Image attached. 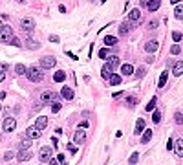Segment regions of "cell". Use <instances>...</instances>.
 Here are the masks:
<instances>
[{"instance_id":"6da1fadb","label":"cell","mask_w":183,"mask_h":165,"mask_svg":"<svg viewBox=\"0 0 183 165\" xmlns=\"http://www.w3.org/2000/svg\"><path fill=\"white\" fill-rule=\"evenodd\" d=\"M15 39V31L11 26H2L0 28V42L2 44H11Z\"/></svg>"},{"instance_id":"7a4b0ae2","label":"cell","mask_w":183,"mask_h":165,"mask_svg":"<svg viewBox=\"0 0 183 165\" xmlns=\"http://www.w3.org/2000/svg\"><path fill=\"white\" fill-rule=\"evenodd\" d=\"M26 77H28L31 83H40V81L44 79V70L37 68V66H31V68H28V72H26Z\"/></svg>"},{"instance_id":"3957f363","label":"cell","mask_w":183,"mask_h":165,"mask_svg":"<svg viewBox=\"0 0 183 165\" xmlns=\"http://www.w3.org/2000/svg\"><path fill=\"white\" fill-rule=\"evenodd\" d=\"M40 99H42V103H59V99H61V96L59 94H55V92H42V96H40Z\"/></svg>"},{"instance_id":"277c9868","label":"cell","mask_w":183,"mask_h":165,"mask_svg":"<svg viewBox=\"0 0 183 165\" xmlns=\"http://www.w3.org/2000/svg\"><path fill=\"white\" fill-rule=\"evenodd\" d=\"M20 26H22V30L26 33H30L35 30V20H33L31 17H26V19H22L20 20Z\"/></svg>"},{"instance_id":"5b68a950","label":"cell","mask_w":183,"mask_h":165,"mask_svg":"<svg viewBox=\"0 0 183 165\" xmlns=\"http://www.w3.org/2000/svg\"><path fill=\"white\" fill-rule=\"evenodd\" d=\"M57 64V59L55 57H42L40 59V70H50Z\"/></svg>"},{"instance_id":"8992f818","label":"cell","mask_w":183,"mask_h":165,"mask_svg":"<svg viewBox=\"0 0 183 165\" xmlns=\"http://www.w3.org/2000/svg\"><path fill=\"white\" fill-rule=\"evenodd\" d=\"M51 154H53L51 147H42L40 152H39V158H40V162H50L51 160Z\"/></svg>"},{"instance_id":"52a82bcc","label":"cell","mask_w":183,"mask_h":165,"mask_svg":"<svg viewBox=\"0 0 183 165\" xmlns=\"http://www.w3.org/2000/svg\"><path fill=\"white\" fill-rule=\"evenodd\" d=\"M139 20H141V11L139 9H132L128 13V22L134 26V24H137Z\"/></svg>"},{"instance_id":"ba28073f","label":"cell","mask_w":183,"mask_h":165,"mask_svg":"<svg viewBox=\"0 0 183 165\" xmlns=\"http://www.w3.org/2000/svg\"><path fill=\"white\" fill-rule=\"evenodd\" d=\"M15 127H17V121L13 119V118H6V119H4V125H2V129H4L6 132H11L13 129H15Z\"/></svg>"},{"instance_id":"9c48e42d","label":"cell","mask_w":183,"mask_h":165,"mask_svg":"<svg viewBox=\"0 0 183 165\" xmlns=\"http://www.w3.org/2000/svg\"><path fill=\"white\" fill-rule=\"evenodd\" d=\"M84 140H86V132L83 130V129L75 130V134H73V141H75L77 145H81V143H84Z\"/></svg>"},{"instance_id":"30bf717a","label":"cell","mask_w":183,"mask_h":165,"mask_svg":"<svg viewBox=\"0 0 183 165\" xmlns=\"http://www.w3.org/2000/svg\"><path fill=\"white\" fill-rule=\"evenodd\" d=\"M48 127V118L46 116H40V118H37L35 121V129H39V130H44Z\"/></svg>"},{"instance_id":"8fae6325","label":"cell","mask_w":183,"mask_h":165,"mask_svg":"<svg viewBox=\"0 0 183 165\" xmlns=\"http://www.w3.org/2000/svg\"><path fill=\"white\" fill-rule=\"evenodd\" d=\"M31 156H33V154H31V149H30V151H19V154H17V160H19V162H28Z\"/></svg>"},{"instance_id":"7c38bea8","label":"cell","mask_w":183,"mask_h":165,"mask_svg":"<svg viewBox=\"0 0 183 165\" xmlns=\"http://www.w3.org/2000/svg\"><path fill=\"white\" fill-rule=\"evenodd\" d=\"M61 96H62V97H64V99H68V101H70V99H73V97H75V94H73V90H72V88H70V86H62V90H61Z\"/></svg>"},{"instance_id":"4fadbf2b","label":"cell","mask_w":183,"mask_h":165,"mask_svg":"<svg viewBox=\"0 0 183 165\" xmlns=\"http://www.w3.org/2000/svg\"><path fill=\"white\" fill-rule=\"evenodd\" d=\"M26 134H28V138H30V140H37V138L40 136V130H39V129H35V125H33V127H30V129L26 130Z\"/></svg>"},{"instance_id":"5bb4252c","label":"cell","mask_w":183,"mask_h":165,"mask_svg":"<svg viewBox=\"0 0 183 165\" xmlns=\"http://www.w3.org/2000/svg\"><path fill=\"white\" fill-rule=\"evenodd\" d=\"M106 64L110 66V70L117 68V66H119V57H117V55H110V57H108V63H106Z\"/></svg>"},{"instance_id":"9a60e30c","label":"cell","mask_w":183,"mask_h":165,"mask_svg":"<svg viewBox=\"0 0 183 165\" xmlns=\"http://www.w3.org/2000/svg\"><path fill=\"white\" fill-rule=\"evenodd\" d=\"M174 151H176V154L180 158H183V140H176L174 141Z\"/></svg>"},{"instance_id":"2e32d148","label":"cell","mask_w":183,"mask_h":165,"mask_svg":"<svg viewBox=\"0 0 183 165\" xmlns=\"http://www.w3.org/2000/svg\"><path fill=\"white\" fill-rule=\"evenodd\" d=\"M172 74H174L176 77H178V75H181V74H183V61H178V63H174Z\"/></svg>"},{"instance_id":"e0dca14e","label":"cell","mask_w":183,"mask_h":165,"mask_svg":"<svg viewBox=\"0 0 183 165\" xmlns=\"http://www.w3.org/2000/svg\"><path fill=\"white\" fill-rule=\"evenodd\" d=\"M159 6H161V0H148V4H147L148 11H158Z\"/></svg>"},{"instance_id":"ac0fdd59","label":"cell","mask_w":183,"mask_h":165,"mask_svg":"<svg viewBox=\"0 0 183 165\" xmlns=\"http://www.w3.org/2000/svg\"><path fill=\"white\" fill-rule=\"evenodd\" d=\"M130 28H132V24H130L128 20H126V22H123V24L119 26V35H126V33L130 31Z\"/></svg>"},{"instance_id":"d6986e66","label":"cell","mask_w":183,"mask_h":165,"mask_svg":"<svg viewBox=\"0 0 183 165\" xmlns=\"http://www.w3.org/2000/svg\"><path fill=\"white\" fill-rule=\"evenodd\" d=\"M158 46H159V44L156 42V41H150V42L145 44V50H147L148 53H152V52H156V50H158Z\"/></svg>"},{"instance_id":"ffe728a7","label":"cell","mask_w":183,"mask_h":165,"mask_svg":"<svg viewBox=\"0 0 183 165\" xmlns=\"http://www.w3.org/2000/svg\"><path fill=\"white\" fill-rule=\"evenodd\" d=\"M101 77H103V79H110V77H112V70H110V66L108 64L103 66V70H101Z\"/></svg>"},{"instance_id":"44dd1931","label":"cell","mask_w":183,"mask_h":165,"mask_svg":"<svg viewBox=\"0 0 183 165\" xmlns=\"http://www.w3.org/2000/svg\"><path fill=\"white\" fill-rule=\"evenodd\" d=\"M121 74H125V75H132V74H134V66L132 64H123L121 66Z\"/></svg>"},{"instance_id":"7402d4cb","label":"cell","mask_w":183,"mask_h":165,"mask_svg":"<svg viewBox=\"0 0 183 165\" xmlns=\"http://www.w3.org/2000/svg\"><path fill=\"white\" fill-rule=\"evenodd\" d=\"M66 79V74L62 72V70H59V72H55V75H53V81L55 83H62Z\"/></svg>"},{"instance_id":"603a6c76","label":"cell","mask_w":183,"mask_h":165,"mask_svg":"<svg viewBox=\"0 0 183 165\" xmlns=\"http://www.w3.org/2000/svg\"><path fill=\"white\" fill-rule=\"evenodd\" d=\"M136 134H141V132H145V119H137V123H136Z\"/></svg>"},{"instance_id":"cb8c5ba5","label":"cell","mask_w":183,"mask_h":165,"mask_svg":"<svg viewBox=\"0 0 183 165\" xmlns=\"http://www.w3.org/2000/svg\"><path fill=\"white\" fill-rule=\"evenodd\" d=\"M105 44H106V46H116V44H117V37L106 35V37H105Z\"/></svg>"},{"instance_id":"d4e9b609","label":"cell","mask_w":183,"mask_h":165,"mask_svg":"<svg viewBox=\"0 0 183 165\" xmlns=\"http://www.w3.org/2000/svg\"><path fill=\"white\" fill-rule=\"evenodd\" d=\"M108 81H110V85H112V86H117V85H121V75H117V74H112V77H110Z\"/></svg>"},{"instance_id":"484cf974","label":"cell","mask_w":183,"mask_h":165,"mask_svg":"<svg viewBox=\"0 0 183 165\" xmlns=\"http://www.w3.org/2000/svg\"><path fill=\"white\" fill-rule=\"evenodd\" d=\"M174 17H176L178 20H181V19H183V6H181V4H178V6H176V9H174Z\"/></svg>"},{"instance_id":"4316f807","label":"cell","mask_w":183,"mask_h":165,"mask_svg":"<svg viewBox=\"0 0 183 165\" xmlns=\"http://www.w3.org/2000/svg\"><path fill=\"white\" fill-rule=\"evenodd\" d=\"M167 77H169V72H163L161 75H159V81H158V86L159 88H163L167 85Z\"/></svg>"},{"instance_id":"83f0119b","label":"cell","mask_w":183,"mask_h":165,"mask_svg":"<svg viewBox=\"0 0 183 165\" xmlns=\"http://www.w3.org/2000/svg\"><path fill=\"white\" fill-rule=\"evenodd\" d=\"M26 72H28V68H26L24 64H17L15 66V74H17V75H26Z\"/></svg>"},{"instance_id":"f1b7e54d","label":"cell","mask_w":183,"mask_h":165,"mask_svg":"<svg viewBox=\"0 0 183 165\" xmlns=\"http://www.w3.org/2000/svg\"><path fill=\"white\" fill-rule=\"evenodd\" d=\"M152 140V130L148 129V130H145L143 132V138H141V143H148Z\"/></svg>"},{"instance_id":"f546056e","label":"cell","mask_w":183,"mask_h":165,"mask_svg":"<svg viewBox=\"0 0 183 165\" xmlns=\"http://www.w3.org/2000/svg\"><path fill=\"white\" fill-rule=\"evenodd\" d=\"M31 149V140H22L20 141V151H30Z\"/></svg>"},{"instance_id":"4dcf8cb0","label":"cell","mask_w":183,"mask_h":165,"mask_svg":"<svg viewBox=\"0 0 183 165\" xmlns=\"http://www.w3.org/2000/svg\"><path fill=\"white\" fill-rule=\"evenodd\" d=\"M26 48H28V50H39L40 44L37 42V41H28V42H26Z\"/></svg>"},{"instance_id":"1f68e13d","label":"cell","mask_w":183,"mask_h":165,"mask_svg":"<svg viewBox=\"0 0 183 165\" xmlns=\"http://www.w3.org/2000/svg\"><path fill=\"white\" fill-rule=\"evenodd\" d=\"M145 74H147L145 66H139V68L136 70V77H137V79H143V77H145Z\"/></svg>"},{"instance_id":"d6a6232c","label":"cell","mask_w":183,"mask_h":165,"mask_svg":"<svg viewBox=\"0 0 183 165\" xmlns=\"http://www.w3.org/2000/svg\"><path fill=\"white\" fill-rule=\"evenodd\" d=\"M156 103H158V97H152V99H150V103L147 105V112H152V110L156 108Z\"/></svg>"},{"instance_id":"836d02e7","label":"cell","mask_w":183,"mask_h":165,"mask_svg":"<svg viewBox=\"0 0 183 165\" xmlns=\"http://www.w3.org/2000/svg\"><path fill=\"white\" fill-rule=\"evenodd\" d=\"M152 121H154V123H159V121H161V112H159V110H154V114H152Z\"/></svg>"},{"instance_id":"e575fe53","label":"cell","mask_w":183,"mask_h":165,"mask_svg":"<svg viewBox=\"0 0 183 165\" xmlns=\"http://www.w3.org/2000/svg\"><path fill=\"white\" fill-rule=\"evenodd\" d=\"M137 160H139V154H137V152H134V154H132V156L128 158V163L134 165V163H137Z\"/></svg>"},{"instance_id":"d590c367","label":"cell","mask_w":183,"mask_h":165,"mask_svg":"<svg viewBox=\"0 0 183 165\" xmlns=\"http://www.w3.org/2000/svg\"><path fill=\"white\" fill-rule=\"evenodd\" d=\"M180 52H181V48H180V44H174L172 48H170V53H172V55H178V53H180Z\"/></svg>"},{"instance_id":"8d00e7d4","label":"cell","mask_w":183,"mask_h":165,"mask_svg":"<svg viewBox=\"0 0 183 165\" xmlns=\"http://www.w3.org/2000/svg\"><path fill=\"white\" fill-rule=\"evenodd\" d=\"M174 121H176L178 125H181V123H183V116L180 114V112H176V114H174Z\"/></svg>"},{"instance_id":"74e56055","label":"cell","mask_w":183,"mask_h":165,"mask_svg":"<svg viewBox=\"0 0 183 165\" xmlns=\"http://www.w3.org/2000/svg\"><path fill=\"white\" fill-rule=\"evenodd\" d=\"M172 39L176 41V42H180V41L183 39V35H181L180 31H174V33H172Z\"/></svg>"},{"instance_id":"f35d334b","label":"cell","mask_w":183,"mask_h":165,"mask_svg":"<svg viewBox=\"0 0 183 165\" xmlns=\"http://www.w3.org/2000/svg\"><path fill=\"white\" fill-rule=\"evenodd\" d=\"M106 57H108V50H106V48L99 50V59H106Z\"/></svg>"},{"instance_id":"ab89813d","label":"cell","mask_w":183,"mask_h":165,"mask_svg":"<svg viewBox=\"0 0 183 165\" xmlns=\"http://www.w3.org/2000/svg\"><path fill=\"white\" fill-rule=\"evenodd\" d=\"M126 103H128V107H136V103H137V97H132V96H130V97L126 99Z\"/></svg>"},{"instance_id":"60d3db41","label":"cell","mask_w":183,"mask_h":165,"mask_svg":"<svg viewBox=\"0 0 183 165\" xmlns=\"http://www.w3.org/2000/svg\"><path fill=\"white\" fill-rule=\"evenodd\" d=\"M59 110H61V103H53V105H51V112H55V114H57Z\"/></svg>"},{"instance_id":"b9f144b4","label":"cell","mask_w":183,"mask_h":165,"mask_svg":"<svg viewBox=\"0 0 183 165\" xmlns=\"http://www.w3.org/2000/svg\"><path fill=\"white\" fill-rule=\"evenodd\" d=\"M13 158H15V152H6V156H4V160H6V162H8V160H13Z\"/></svg>"},{"instance_id":"7bdbcfd3","label":"cell","mask_w":183,"mask_h":165,"mask_svg":"<svg viewBox=\"0 0 183 165\" xmlns=\"http://www.w3.org/2000/svg\"><path fill=\"white\" fill-rule=\"evenodd\" d=\"M57 162H59V163L62 165V163H66V158H64V154H59V156H57Z\"/></svg>"},{"instance_id":"ee69618b","label":"cell","mask_w":183,"mask_h":165,"mask_svg":"<svg viewBox=\"0 0 183 165\" xmlns=\"http://www.w3.org/2000/svg\"><path fill=\"white\" fill-rule=\"evenodd\" d=\"M79 127H81L83 130H84V129H88V127H90V123H88V121L84 119V121H81V125H79Z\"/></svg>"},{"instance_id":"f6af8a7d","label":"cell","mask_w":183,"mask_h":165,"mask_svg":"<svg viewBox=\"0 0 183 165\" xmlns=\"http://www.w3.org/2000/svg\"><path fill=\"white\" fill-rule=\"evenodd\" d=\"M68 151H70V152H75V151H77V147L73 145V143H70V145H68Z\"/></svg>"},{"instance_id":"bcb514c9","label":"cell","mask_w":183,"mask_h":165,"mask_svg":"<svg viewBox=\"0 0 183 165\" xmlns=\"http://www.w3.org/2000/svg\"><path fill=\"white\" fill-rule=\"evenodd\" d=\"M167 149H169V151L174 149V141H172V140H169V141H167Z\"/></svg>"},{"instance_id":"7dc6e473","label":"cell","mask_w":183,"mask_h":165,"mask_svg":"<svg viewBox=\"0 0 183 165\" xmlns=\"http://www.w3.org/2000/svg\"><path fill=\"white\" fill-rule=\"evenodd\" d=\"M50 41H51V42H59V41H61V39H59V37H57V35H51V37H50Z\"/></svg>"},{"instance_id":"c3c4849f","label":"cell","mask_w":183,"mask_h":165,"mask_svg":"<svg viewBox=\"0 0 183 165\" xmlns=\"http://www.w3.org/2000/svg\"><path fill=\"white\" fill-rule=\"evenodd\" d=\"M11 44H13V46H22V44H20V41H19V39H17V37H15V39H13V42H11Z\"/></svg>"},{"instance_id":"681fc988","label":"cell","mask_w":183,"mask_h":165,"mask_svg":"<svg viewBox=\"0 0 183 165\" xmlns=\"http://www.w3.org/2000/svg\"><path fill=\"white\" fill-rule=\"evenodd\" d=\"M156 26H158V22H156V20H152L150 24H148V28H150V30H154V28H156Z\"/></svg>"},{"instance_id":"f907efd6","label":"cell","mask_w":183,"mask_h":165,"mask_svg":"<svg viewBox=\"0 0 183 165\" xmlns=\"http://www.w3.org/2000/svg\"><path fill=\"white\" fill-rule=\"evenodd\" d=\"M139 4H141V6H145V8H147V4H148V0H139Z\"/></svg>"},{"instance_id":"816d5d0a","label":"cell","mask_w":183,"mask_h":165,"mask_svg":"<svg viewBox=\"0 0 183 165\" xmlns=\"http://www.w3.org/2000/svg\"><path fill=\"white\" fill-rule=\"evenodd\" d=\"M4 79H6V74H4V72L0 70V81H4Z\"/></svg>"},{"instance_id":"f5cc1de1","label":"cell","mask_w":183,"mask_h":165,"mask_svg":"<svg viewBox=\"0 0 183 165\" xmlns=\"http://www.w3.org/2000/svg\"><path fill=\"white\" fill-rule=\"evenodd\" d=\"M50 165H59V162L57 160H50Z\"/></svg>"},{"instance_id":"db71d44e","label":"cell","mask_w":183,"mask_h":165,"mask_svg":"<svg viewBox=\"0 0 183 165\" xmlns=\"http://www.w3.org/2000/svg\"><path fill=\"white\" fill-rule=\"evenodd\" d=\"M4 97H6V92H0V101H2Z\"/></svg>"},{"instance_id":"11a10c76","label":"cell","mask_w":183,"mask_h":165,"mask_svg":"<svg viewBox=\"0 0 183 165\" xmlns=\"http://www.w3.org/2000/svg\"><path fill=\"white\" fill-rule=\"evenodd\" d=\"M170 2H172L174 6H178V2H180V0H170Z\"/></svg>"},{"instance_id":"9f6ffc18","label":"cell","mask_w":183,"mask_h":165,"mask_svg":"<svg viewBox=\"0 0 183 165\" xmlns=\"http://www.w3.org/2000/svg\"><path fill=\"white\" fill-rule=\"evenodd\" d=\"M17 2H20V4H22V2H24V0H17Z\"/></svg>"},{"instance_id":"6f0895ef","label":"cell","mask_w":183,"mask_h":165,"mask_svg":"<svg viewBox=\"0 0 183 165\" xmlns=\"http://www.w3.org/2000/svg\"><path fill=\"white\" fill-rule=\"evenodd\" d=\"M0 28H2V22H0Z\"/></svg>"},{"instance_id":"680465c9","label":"cell","mask_w":183,"mask_h":165,"mask_svg":"<svg viewBox=\"0 0 183 165\" xmlns=\"http://www.w3.org/2000/svg\"><path fill=\"white\" fill-rule=\"evenodd\" d=\"M0 110H2V105H0Z\"/></svg>"}]
</instances>
